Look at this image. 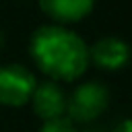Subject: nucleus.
Masks as SVG:
<instances>
[{"instance_id":"1","label":"nucleus","mask_w":132,"mask_h":132,"mask_svg":"<svg viewBox=\"0 0 132 132\" xmlns=\"http://www.w3.org/2000/svg\"><path fill=\"white\" fill-rule=\"evenodd\" d=\"M31 58L52 80H76L89 66L87 43L60 25L39 27L31 37Z\"/></svg>"},{"instance_id":"2","label":"nucleus","mask_w":132,"mask_h":132,"mask_svg":"<svg viewBox=\"0 0 132 132\" xmlns=\"http://www.w3.org/2000/svg\"><path fill=\"white\" fill-rule=\"evenodd\" d=\"M109 105V91L97 80L78 85L66 99V116L74 124H91L99 120Z\"/></svg>"},{"instance_id":"3","label":"nucleus","mask_w":132,"mask_h":132,"mask_svg":"<svg viewBox=\"0 0 132 132\" xmlns=\"http://www.w3.org/2000/svg\"><path fill=\"white\" fill-rule=\"evenodd\" d=\"M35 76L21 64L0 66V103L6 107H21L29 103L35 91Z\"/></svg>"},{"instance_id":"4","label":"nucleus","mask_w":132,"mask_h":132,"mask_svg":"<svg viewBox=\"0 0 132 132\" xmlns=\"http://www.w3.org/2000/svg\"><path fill=\"white\" fill-rule=\"evenodd\" d=\"M66 99L68 95L64 93V89L58 85V80H45V82H37L35 91L31 95V105L37 118H41L43 122L50 120H58L66 116Z\"/></svg>"},{"instance_id":"5","label":"nucleus","mask_w":132,"mask_h":132,"mask_svg":"<svg viewBox=\"0 0 132 132\" xmlns=\"http://www.w3.org/2000/svg\"><path fill=\"white\" fill-rule=\"evenodd\" d=\"M130 60V47L118 37H103L89 47V62L103 70H120Z\"/></svg>"},{"instance_id":"6","label":"nucleus","mask_w":132,"mask_h":132,"mask_svg":"<svg viewBox=\"0 0 132 132\" xmlns=\"http://www.w3.org/2000/svg\"><path fill=\"white\" fill-rule=\"evenodd\" d=\"M39 6L58 23H76L93 10V0H39Z\"/></svg>"},{"instance_id":"7","label":"nucleus","mask_w":132,"mask_h":132,"mask_svg":"<svg viewBox=\"0 0 132 132\" xmlns=\"http://www.w3.org/2000/svg\"><path fill=\"white\" fill-rule=\"evenodd\" d=\"M37 132H78L74 122H70L68 118H58V120H50L43 122V126Z\"/></svg>"},{"instance_id":"8","label":"nucleus","mask_w":132,"mask_h":132,"mask_svg":"<svg viewBox=\"0 0 132 132\" xmlns=\"http://www.w3.org/2000/svg\"><path fill=\"white\" fill-rule=\"evenodd\" d=\"M113 132H132V118H130V120H124Z\"/></svg>"},{"instance_id":"9","label":"nucleus","mask_w":132,"mask_h":132,"mask_svg":"<svg viewBox=\"0 0 132 132\" xmlns=\"http://www.w3.org/2000/svg\"><path fill=\"white\" fill-rule=\"evenodd\" d=\"M85 132H107V130H103V128H89V130H85Z\"/></svg>"}]
</instances>
